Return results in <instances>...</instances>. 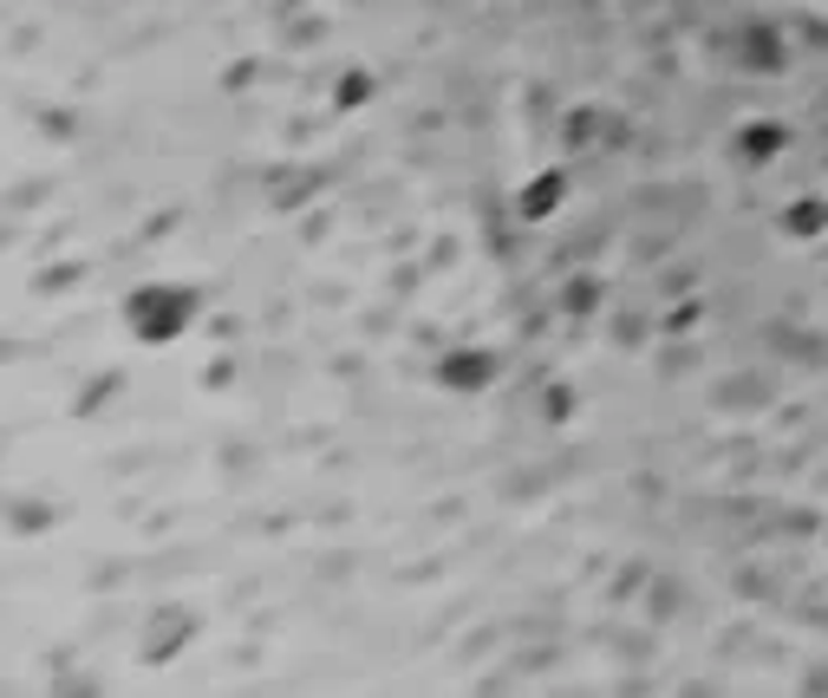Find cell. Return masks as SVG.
I'll return each mask as SVG.
<instances>
[{
	"mask_svg": "<svg viewBox=\"0 0 828 698\" xmlns=\"http://www.w3.org/2000/svg\"><path fill=\"white\" fill-rule=\"evenodd\" d=\"M125 320H131V334H138L144 347H163V340H177L197 320V294L190 287H138L131 307H125Z\"/></svg>",
	"mask_w": 828,
	"mask_h": 698,
	"instance_id": "1",
	"label": "cell"
},
{
	"mask_svg": "<svg viewBox=\"0 0 828 698\" xmlns=\"http://www.w3.org/2000/svg\"><path fill=\"white\" fill-rule=\"evenodd\" d=\"M437 379H444L450 392H477V385H489V379H496V352H484V347H457V352H444Z\"/></svg>",
	"mask_w": 828,
	"mask_h": 698,
	"instance_id": "2",
	"label": "cell"
},
{
	"mask_svg": "<svg viewBox=\"0 0 828 698\" xmlns=\"http://www.w3.org/2000/svg\"><path fill=\"white\" fill-rule=\"evenodd\" d=\"M561 197H567V177H561V170H542V177H529V183H522L516 215H522V222H542V215L561 210Z\"/></svg>",
	"mask_w": 828,
	"mask_h": 698,
	"instance_id": "3",
	"label": "cell"
},
{
	"mask_svg": "<svg viewBox=\"0 0 828 698\" xmlns=\"http://www.w3.org/2000/svg\"><path fill=\"white\" fill-rule=\"evenodd\" d=\"M783 138H789L783 125H744V131H737V150H744L751 163H769V157L783 150Z\"/></svg>",
	"mask_w": 828,
	"mask_h": 698,
	"instance_id": "4",
	"label": "cell"
},
{
	"mask_svg": "<svg viewBox=\"0 0 828 698\" xmlns=\"http://www.w3.org/2000/svg\"><path fill=\"white\" fill-rule=\"evenodd\" d=\"M783 229H789V235H822L828 229V203H796V210L783 215Z\"/></svg>",
	"mask_w": 828,
	"mask_h": 698,
	"instance_id": "5",
	"label": "cell"
},
{
	"mask_svg": "<svg viewBox=\"0 0 828 698\" xmlns=\"http://www.w3.org/2000/svg\"><path fill=\"white\" fill-rule=\"evenodd\" d=\"M365 98H372V78H365V72H352V78L340 85V105H365Z\"/></svg>",
	"mask_w": 828,
	"mask_h": 698,
	"instance_id": "6",
	"label": "cell"
},
{
	"mask_svg": "<svg viewBox=\"0 0 828 698\" xmlns=\"http://www.w3.org/2000/svg\"><path fill=\"white\" fill-rule=\"evenodd\" d=\"M567 307L587 314V307H594V281H574V287H567Z\"/></svg>",
	"mask_w": 828,
	"mask_h": 698,
	"instance_id": "7",
	"label": "cell"
}]
</instances>
